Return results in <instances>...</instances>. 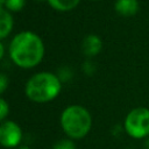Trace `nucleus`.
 <instances>
[{
    "label": "nucleus",
    "instance_id": "nucleus-11",
    "mask_svg": "<svg viewBox=\"0 0 149 149\" xmlns=\"http://www.w3.org/2000/svg\"><path fill=\"white\" fill-rule=\"evenodd\" d=\"M52 149H76V146L71 139H62L54 143Z\"/></svg>",
    "mask_w": 149,
    "mask_h": 149
},
{
    "label": "nucleus",
    "instance_id": "nucleus-15",
    "mask_svg": "<svg viewBox=\"0 0 149 149\" xmlns=\"http://www.w3.org/2000/svg\"><path fill=\"white\" fill-rule=\"evenodd\" d=\"M16 149H30V148L27 147V146H20V147H17Z\"/></svg>",
    "mask_w": 149,
    "mask_h": 149
},
{
    "label": "nucleus",
    "instance_id": "nucleus-10",
    "mask_svg": "<svg viewBox=\"0 0 149 149\" xmlns=\"http://www.w3.org/2000/svg\"><path fill=\"white\" fill-rule=\"evenodd\" d=\"M26 5V0H6L3 8H6L8 12H19Z\"/></svg>",
    "mask_w": 149,
    "mask_h": 149
},
{
    "label": "nucleus",
    "instance_id": "nucleus-3",
    "mask_svg": "<svg viewBox=\"0 0 149 149\" xmlns=\"http://www.w3.org/2000/svg\"><path fill=\"white\" fill-rule=\"evenodd\" d=\"M61 126L69 139L79 140L85 137L91 130L92 116L84 106L70 105L62 112Z\"/></svg>",
    "mask_w": 149,
    "mask_h": 149
},
{
    "label": "nucleus",
    "instance_id": "nucleus-17",
    "mask_svg": "<svg viewBox=\"0 0 149 149\" xmlns=\"http://www.w3.org/2000/svg\"><path fill=\"white\" fill-rule=\"evenodd\" d=\"M146 147H147V149H149V140L147 141V143H146Z\"/></svg>",
    "mask_w": 149,
    "mask_h": 149
},
{
    "label": "nucleus",
    "instance_id": "nucleus-2",
    "mask_svg": "<svg viewBox=\"0 0 149 149\" xmlns=\"http://www.w3.org/2000/svg\"><path fill=\"white\" fill-rule=\"evenodd\" d=\"M62 84L59 78L51 72H38L29 78L26 84L24 93L34 102H49L61 92Z\"/></svg>",
    "mask_w": 149,
    "mask_h": 149
},
{
    "label": "nucleus",
    "instance_id": "nucleus-7",
    "mask_svg": "<svg viewBox=\"0 0 149 149\" xmlns=\"http://www.w3.org/2000/svg\"><path fill=\"white\" fill-rule=\"evenodd\" d=\"M140 5L137 0H116L114 3V9L121 16H134L139 12Z\"/></svg>",
    "mask_w": 149,
    "mask_h": 149
},
{
    "label": "nucleus",
    "instance_id": "nucleus-18",
    "mask_svg": "<svg viewBox=\"0 0 149 149\" xmlns=\"http://www.w3.org/2000/svg\"><path fill=\"white\" fill-rule=\"evenodd\" d=\"M36 1H43V0H36Z\"/></svg>",
    "mask_w": 149,
    "mask_h": 149
},
{
    "label": "nucleus",
    "instance_id": "nucleus-12",
    "mask_svg": "<svg viewBox=\"0 0 149 149\" xmlns=\"http://www.w3.org/2000/svg\"><path fill=\"white\" fill-rule=\"evenodd\" d=\"M8 112H9V106L6 102V100L3 98H1L0 99V120L1 121H5Z\"/></svg>",
    "mask_w": 149,
    "mask_h": 149
},
{
    "label": "nucleus",
    "instance_id": "nucleus-8",
    "mask_svg": "<svg viewBox=\"0 0 149 149\" xmlns=\"http://www.w3.org/2000/svg\"><path fill=\"white\" fill-rule=\"evenodd\" d=\"M13 28V17L9 12L1 7L0 8V38L3 40L9 35Z\"/></svg>",
    "mask_w": 149,
    "mask_h": 149
},
{
    "label": "nucleus",
    "instance_id": "nucleus-16",
    "mask_svg": "<svg viewBox=\"0 0 149 149\" xmlns=\"http://www.w3.org/2000/svg\"><path fill=\"white\" fill-rule=\"evenodd\" d=\"M5 2H6V0H0V3H1V7H3V5H5Z\"/></svg>",
    "mask_w": 149,
    "mask_h": 149
},
{
    "label": "nucleus",
    "instance_id": "nucleus-14",
    "mask_svg": "<svg viewBox=\"0 0 149 149\" xmlns=\"http://www.w3.org/2000/svg\"><path fill=\"white\" fill-rule=\"evenodd\" d=\"M3 43L2 42H0V58H2L3 57Z\"/></svg>",
    "mask_w": 149,
    "mask_h": 149
},
{
    "label": "nucleus",
    "instance_id": "nucleus-1",
    "mask_svg": "<svg viewBox=\"0 0 149 149\" xmlns=\"http://www.w3.org/2000/svg\"><path fill=\"white\" fill-rule=\"evenodd\" d=\"M12 62L22 69H30L41 63L44 56V44L41 37L29 30L16 34L9 44Z\"/></svg>",
    "mask_w": 149,
    "mask_h": 149
},
{
    "label": "nucleus",
    "instance_id": "nucleus-13",
    "mask_svg": "<svg viewBox=\"0 0 149 149\" xmlns=\"http://www.w3.org/2000/svg\"><path fill=\"white\" fill-rule=\"evenodd\" d=\"M7 84H8V78L6 77V74L1 73L0 74V93H3L6 91Z\"/></svg>",
    "mask_w": 149,
    "mask_h": 149
},
{
    "label": "nucleus",
    "instance_id": "nucleus-9",
    "mask_svg": "<svg viewBox=\"0 0 149 149\" xmlns=\"http://www.w3.org/2000/svg\"><path fill=\"white\" fill-rule=\"evenodd\" d=\"M49 5L59 12H69L77 7L80 0H47Z\"/></svg>",
    "mask_w": 149,
    "mask_h": 149
},
{
    "label": "nucleus",
    "instance_id": "nucleus-19",
    "mask_svg": "<svg viewBox=\"0 0 149 149\" xmlns=\"http://www.w3.org/2000/svg\"><path fill=\"white\" fill-rule=\"evenodd\" d=\"M93 1H98V0H93Z\"/></svg>",
    "mask_w": 149,
    "mask_h": 149
},
{
    "label": "nucleus",
    "instance_id": "nucleus-4",
    "mask_svg": "<svg viewBox=\"0 0 149 149\" xmlns=\"http://www.w3.org/2000/svg\"><path fill=\"white\" fill-rule=\"evenodd\" d=\"M125 129L134 139H143L149 135V109L146 107L132 109L125 119Z\"/></svg>",
    "mask_w": 149,
    "mask_h": 149
},
{
    "label": "nucleus",
    "instance_id": "nucleus-5",
    "mask_svg": "<svg viewBox=\"0 0 149 149\" xmlns=\"http://www.w3.org/2000/svg\"><path fill=\"white\" fill-rule=\"evenodd\" d=\"M22 139V130L20 126L10 120L2 121L0 126V142L5 148H15Z\"/></svg>",
    "mask_w": 149,
    "mask_h": 149
},
{
    "label": "nucleus",
    "instance_id": "nucleus-6",
    "mask_svg": "<svg viewBox=\"0 0 149 149\" xmlns=\"http://www.w3.org/2000/svg\"><path fill=\"white\" fill-rule=\"evenodd\" d=\"M102 48V41L99 36L94 34H90L84 37L81 42V51L87 57H93L100 52Z\"/></svg>",
    "mask_w": 149,
    "mask_h": 149
}]
</instances>
